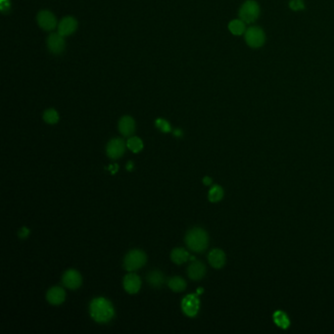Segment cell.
Instances as JSON below:
<instances>
[{
	"label": "cell",
	"instance_id": "cell-1",
	"mask_svg": "<svg viewBox=\"0 0 334 334\" xmlns=\"http://www.w3.org/2000/svg\"><path fill=\"white\" fill-rule=\"evenodd\" d=\"M89 313L91 317L99 323L109 322L115 315V310L112 303L103 297L95 298L91 301Z\"/></svg>",
	"mask_w": 334,
	"mask_h": 334
},
{
	"label": "cell",
	"instance_id": "cell-2",
	"mask_svg": "<svg viewBox=\"0 0 334 334\" xmlns=\"http://www.w3.org/2000/svg\"><path fill=\"white\" fill-rule=\"evenodd\" d=\"M185 243L187 247L196 253L205 251L209 244V236L206 231L201 228H194L190 230L185 236Z\"/></svg>",
	"mask_w": 334,
	"mask_h": 334
},
{
	"label": "cell",
	"instance_id": "cell-3",
	"mask_svg": "<svg viewBox=\"0 0 334 334\" xmlns=\"http://www.w3.org/2000/svg\"><path fill=\"white\" fill-rule=\"evenodd\" d=\"M147 261L146 254L141 250H132L130 251L124 259V268L128 272H135L142 268Z\"/></svg>",
	"mask_w": 334,
	"mask_h": 334
},
{
	"label": "cell",
	"instance_id": "cell-4",
	"mask_svg": "<svg viewBox=\"0 0 334 334\" xmlns=\"http://www.w3.org/2000/svg\"><path fill=\"white\" fill-rule=\"evenodd\" d=\"M260 15V6L259 4L254 1V0H247L245 1L240 10H239V17L245 24H252L254 23Z\"/></svg>",
	"mask_w": 334,
	"mask_h": 334
},
{
	"label": "cell",
	"instance_id": "cell-5",
	"mask_svg": "<svg viewBox=\"0 0 334 334\" xmlns=\"http://www.w3.org/2000/svg\"><path fill=\"white\" fill-rule=\"evenodd\" d=\"M246 43L252 48L261 47L266 41V36L262 29L258 27H251L245 32Z\"/></svg>",
	"mask_w": 334,
	"mask_h": 334
},
{
	"label": "cell",
	"instance_id": "cell-6",
	"mask_svg": "<svg viewBox=\"0 0 334 334\" xmlns=\"http://www.w3.org/2000/svg\"><path fill=\"white\" fill-rule=\"evenodd\" d=\"M126 142L122 138H114L107 144V155L109 158L116 160L121 158L126 151Z\"/></svg>",
	"mask_w": 334,
	"mask_h": 334
},
{
	"label": "cell",
	"instance_id": "cell-7",
	"mask_svg": "<svg viewBox=\"0 0 334 334\" xmlns=\"http://www.w3.org/2000/svg\"><path fill=\"white\" fill-rule=\"evenodd\" d=\"M199 308L200 301L196 294H189L185 296L181 301V309L183 313L190 317H193L198 314Z\"/></svg>",
	"mask_w": 334,
	"mask_h": 334
},
{
	"label": "cell",
	"instance_id": "cell-8",
	"mask_svg": "<svg viewBox=\"0 0 334 334\" xmlns=\"http://www.w3.org/2000/svg\"><path fill=\"white\" fill-rule=\"evenodd\" d=\"M38 24L44 31H53L57 26V20L53 13L43 10L38 14Z\"/></svg>",
	"mask_w": 334,
	"mask_h": 334
},
{
	"label": "cell",
	"instance_id": "cell-9",
	"mask_svg": "<svg viewBox=\"0 0 334 334\" xmlns=\"http://www.w3.org/2000/svg\"><path fill=\"white\" fill-rule=\"evenodd\" d=\"M65 39L64 37L59 33H52L47 39V46L50 52L53 54H60L65 49Z\"/></svg>",
	"mask_w": 334,
	"mask_h": 334
},
{
	"label": "cell",
	"instance_id": "cell-10",
	"mask_svg": "<svg viewBox=\"0 0 334 334\" xmlns=\"http://www.w3.org/2000/svg\"><path fill=\"white\" fill-rule=\"evenodd\" d=\"M62 281H63V284L67 288L75 290V289H78L81 285L82 279H81L80 274L78 271L69 270L63 275Z\"/></svg>",
	"mask_w": 334,
	"mask_h": 334
},
{
	"label": "cell",
	"instance_id": "cell-11",
	"mask_svg": "<svg viewBox=\"0 0 334 334\" xmlns=\"http://www.w3.org/2000/svg\"><path fill=\"white\" fill-rule=\"evenodd\" d=\"M78 28V22L73 17H66L58 25V33L63 37L73 35Z\"/></svg>",
	"mask_w": 334,
	"mask_h": 334
},
{
	"label": "cell",
	"instance_id": "cell-12",
	"mask_svg": "<svg viewBox=\"0 0 334 334\" xmlns=\"http://www.w3.org/2000/svg\"><path fill=\"white\" fill-rule=\"evenodd\" d=\"M141 287V280L136 274H129L124 277V288L130 294H136Z\"/></svg>",
	"mask_w": 334,
	"mask_h": 334
},
{
	"label": "cell",
	"instance_id": "cell-13",
	"mask_svg": "<svg viewBox=\"0 0 334 334\" xmlns=\"http://www.w3.org/2000/svg\"><path fill=\"white\" fill-rule=\"evenodd\" d=\"M46 299L48 303H50L51 305H54V306L61 305L62 303H64L66 299V292L62 287H59V286L52 287L47 291Z\"/></svg>",
	"mask_w": 334,
	"mask_h": 334
},
{
	"label": "cell",
	"instance_id": "cell-14",
	"mask_svg": "<svg viewBox=\"0 0 334 334\" xmlns=\"http://www.w3.org/2000/svg\"><path fill=\"white\" fill-rule=\"evenodd\" d=\"M187 275L192 280H201L206 275V267L202 262L195 261L188 267Z\"/></svg>",
	"mask_w": 334,
	"mask_h": 334
},
{
	"label": "cell",
	"instance_id": "cell-15",
	"mask_svg": "<svg viewBox=\"0 0 334 334\" xmlns=\"http://www.w3.org/2000/svg\"><path fill=\"white\" fill-rule=\"evenodd\" d=\"M210 265L215 269H220L226 264V254L220 249H213L208 256Z\"/></svg>",
	"mask_w": 334,
	"mask_h": 334
},
{
	"label": "cell",
	"instance_id": "cell-16",
	"mask_svg": "<svg viewBox=\"0 0 334 334\" xmlns=\"http://www.w3.org/2000/svg\"><path fill=\"white\" fill-rule=\"evenodd\" d=\"M119 131L124 137H131L136 132V122L130 116H124L119 122Z\"/></svg>",
	"mask_w": 334,
	"mask_h": 334
},
{
	"label": "cell",
	"instance_id": "cell-17",
	"mask_svg": "<svg viewBox=\"0 0 334 334\" xmlns=\"http://www.w3.org/2000/svg\"><path fill=\"white\" fill-rule=\"evenodd\" d=\"M146 280L153 288H161L166 281L164 274L159 270L150 272L146 276Z\"/></svg>",
	"mask_w": 334,
	"mask_h": 334
},
{
	"label": "cell",
	"instance_id": "cell-18",
	"mask_svg": "<svg viewBox=\"0 0 334 334\" xmlns=\"http://www.w3.org/2000/svg\"><path fill=\"white\" fill-rule=\"evenodd\" d=\"M189 256V253L184 248H176L171 253V259L177 265H181L187 262L190 259Z\"/></svg>",
	"mask_w": 334,
	"mask_h": 334
},
{
	"label": "cell",
	"instance_id": "cell-19",
	"mask_svg": "<svg viewBox=\"0 0 334 334\" xmlns=\"http://www.w3.org/2000/svg\"><path fill=\"white\" fill-rule=\"evenodd\" d=\"M168 286L174 292H182L186 288V281L180 276H174L169 279Z\"/></svg>",
	"mask_w": 334,
	"mask_h": 334
},
{
	"label": "cell",
	"instance_id": "cell-20",
	"mask_svg": "<svg viewBox=\"0 0 334 334\" xmlns=\"http://www.w3.org/2000/svg\"><path fill=\"white\" fill-rule=\"evenodd\" d=\"M230 32L235 36H241L245 34V23L242 20H234L229 24Z\"/></svg>",
	"mask_w": 334,
	"mask_h": 334
},
{
	"label": "cell",
	"instance_id": "cell-21",
	"mask_svg": "<svg viewBox=\"0 0 334 334\" xmlns=\"http://www.w3.org/2000/svg\"><path fill=\"white\" fill-rule=\"evenodd\" d=\"M127 147H128L131 151H133L134 153H138V152H140V151L142 150V148H143V142H142V140H141L139 138H138V137H133V138H131L128 139V141H127Z\"/></svg>",
	"mask_w": 334,
	"mask_h": 334
},
{
	"label": "cell",
	"instance_id": "cell-22",
	"mask_svg": "<svg viewBox=\"0 0 334 334\" xmlns=\"http://www.w3.org/2000/svg\"><path fill=\"white\" fill-rule=\"evenodd\" d=\"M209 200L211 202H218L224 197V190L219 185H214L209 191Z\"/></svg>",
	"mask_w": 334,
	"mask_h": 334
},
{
	"label": "cell",
	"instance_id": "cell-23",
	"mask_svg": "<svg viewBox=\"0 0 334 334\" xmlns=\"http://www.w3.org/2000/svg\"><path fill=\"white\" fill-rule=\"evenodd\" d=\"M43 120L45 123L49 125H55L59 121V115L57 111L54 109H48L46 110L43 114Z\"/></svg>",
	"mask_w": 334,
	"mask_h": 334
},
{
	"label": "cell",
	"instance_id": "cell-24",
	"mask_svg": "<svg viewBox=\"0 0 334 334\" xmlns=\"http://www.w3.org/2000/svg\"><path fill=\"white\" fill-rule=\"evenodd\" d=\"M274 319H275V322L282 328H287L289 326V319L287 315L280 311L275 312V314H274Z\"/></svg>",
	"mask_w": 334,
	"mask_h": 334
},
{
	"label": "cell",
	"instance_id": "cell-25",
	"mask_svg": "<svg viewBox=\"0 0 334 334\" xmlns=\"http://www.w3.org/2000/svg\"><path fill=\"white\" fill-rule=\"evenodd\" d=\"M155 125L156 127L162 132V133H170L172 131V128H171V125L169 124L168 121L164 120V119H158L156 120L155 122Z\"/></svg>",
	"mask_w": 334,
	"mask_h": 334
},
{
	"label": "cell",
	"instance_id": "cell-26",
	"mask_svg": "<svg viewBox=\"0 0 334 334\" xmlns=\"http://www.w3.org/2000/svg\"><path fill=\"white\" fill-rule=\"evenodd\" d=\"M289 7L293 11H300L305 9V4L303 0H291L289 2Z\"/></svg>",
	"mask_w": 334,
	"mask_h": 334
},
{
	"label": "cell",
	"instance_id": "cell-27",
	"mask_svg": "<svg viewBox=\"0 0 334 334\" xmlns=\"http://www.w3.org/2000/svg\"><path fill=\"white\" fill-rule=\"evenodd\" d=\"M0 10L3 14H7L11 10L10 0H0Z\"/></svg>",
	"mask_w": 334,
	"mask_h": 334
},
{
	"label": "cell",
	"instance_id": "cell-28",
	"mask_svg": "<svg viewBox=\"0 0 334 334\" xmlns=\"http://www.w3.org/2000/svg\"><path fill=\"white\" fill-rule=\"evenodd\" d=\"M29 234H30V231H29L27 228H23V229L19 232V236H20L21 238L25 239V238L29 236Z\"/></svg>",
	"mask_w": 334,
	"mask_h": 334
},
{
	"label": "cell",
	"instance_id": "cell-29",
	"mask_svg": "<svg viewBox=\"0 0 334 334\" xmlns=\"http://www.w3.org/2000/svg\"><path fill=\"white\" fill-rule=\"evenodd\" d=\"M109 169H110L111 173H112V174H115L116 172H118V169H119V167H118V165H115V166H114V168H113V166H110V167H109Z\"/></svg>",
	"mask_w": 334,
	"mask_h": 334
},
{
	"label": "cell",
	"instance_id": "cell-30",
	"mask_svg": "<svg viewBox=\"0 0 334 334\" xmlns=\"http://www.w3.org/2000/svg\"><path fill=\"white\" fill-rule=\"evenodd\" d=\"M203 182H204L205 185H210L212 183V179L209 177H204Z\"/></svg>",
	"mask_w": 334,
	"mask_h": 334
},
{
	"label": "cell",
	"instance_id": "cell-31",
	"mask_svg": "<svg viewBox=\"0 0 334 334\" xmlns=\"http://www.w3.org/2000/svg\"><path fill=\"white\" fill-rule=\"evenodd\" d=\"M174 135L177 137H181L182 136V132L180 130H176L174 131Z\"/></svg>",
	"mask_w": 334,
	"mask_h": 334
},
{
	"label": "cell",
	"instance_id": "cell-32",
	"mask_svg": "<svg viewBox=\"0 0 334 334\" xmlns=\"http://www.w3.org/2000/svg\"><path fill=\"white\" fill-rule=\"evenodd\" d=\"M127 169H128L129 171L134 170V164H133L132 162H129V164H128V166H127Z\"/></svg>",
	"mask_w": 334,
	"mask_h": 334
}]
</instances>
